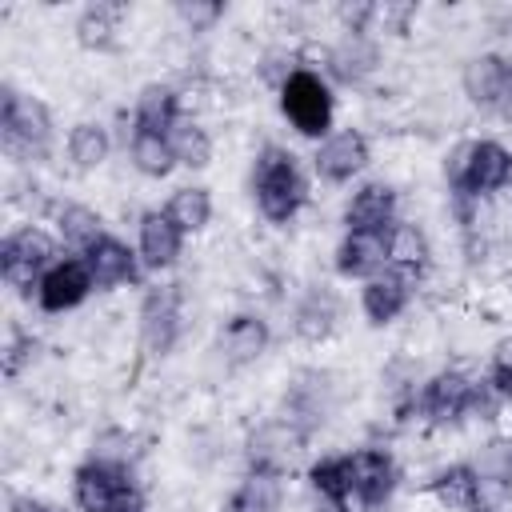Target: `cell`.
Listing matches in <instances>:
<instances>
[{
  "mask_svg": "<svg viewBox=\"0 0 512 512\" xmlns=\"http://www.w3.org/2000/svg\"><path fill=\"white\" fill-rule=\"evenodd\" d=\"M472 392H476V380L460 368H444L436 376H428L416 392V408L420 416L432 424V428H444V424H460L468 412H472Z\"/></svg>",
  "mask_w": 512,
  "mask_h": 512,
  "instance_id": "obj_7",
  "label": "cell"
},
{
  "mask_svg": "<svg viewBox=\"0 0 512 512\" xmlns=\"http://www.w3.org/2000/svg\"><path fill=\"white\" fill-rule=\"evenodd\" d=\"M388 268V236L384 232H344L336 244V272L344 280H372Z\"/></svg>",
  "mask_w": 512,
  "mask_h": 512,
  "instance_id": "obj_20",
  "label": "cell"
},
{
  "mask_svg": "<svg viewBox=\"0 0 512 512\" xmlns=\"http://www.w3.org/2000/svg\"><path fill=\"white\" fill-rule=\"evenodd\" d=\"M332 412V388L324 372H304L288 392H284V412L292 424H300L308 436H316V428L328 420Z\"/></svg>",
  "mask_w": 512,
  "mask_h": 512,
  "instance_id": "obj_21",
  "label": "cell"
},
{
  "mask_svg": "<svg viewBox=\"0 0 512 512\" xmlns=\"http://www.w3.org/2000/svg\"><path fill=\"white\" fill-rule=\"evenodd\" d=\"M184 332V284H160L140 304V340L152 356H168Z\"/></svg>",
  "mask_w": 512,
  "mask_h": 512,
  "instance_id": "obj_6",
  "label": "cell"
},
{
  "mask_svg": "<svg viewBox=\"0 0 512 512\" xmlns=\"http://www.w3.org/2000/svg\"><path fill=\"white\" fill-rule=\"evenodd\" d=\"M32 352H36V344H32L28 336H20V344H12V348H8V376H16V372H20V364H24V360H32Z\"/></svg>",
  "mask_w": 512,
  "mask_h": 512,
  "instance_id": "obj_42",
  "label": "cell"
},
{
  "mask_svg": "<svg viewBox=\"0 0 512 512\" xmlns=\"http://www.w3.org/2000/svg\"><path fill=\"white\" fill-rule=\"evenodd\" d=\"M104 236H108L104 232V220L88 204H64V208H56V240L68 248V256H84Z\"/></svg>",
  "mask_w": 512,
  "mask_h": 512,
  "instance_id": "obj_27",
  "label": "cell"
},
{
  "mask_svg": "<svg viewBox=\"0 0 512 512\" xmlns=\"http://www.w3.org/2000/svg\"><path fill=\"white\" fill-rule=\"evenodd\" d=\"M464 96L480 112H508L512 108V60L500 52H480L460 72Z\"/></svg>",
  "mask_w": 512,
  "mask_h": 512,
  "instance_id": "obj_9",
  "label": "cell"
},
{
  "mask_svg": "<svg viewBox=\"0 0 512 512\" xmlns=\"http://www.w3.org/2000/svg\"><path fill=\"white\" fill-rule=\"evenodd\" d=\"M168 144H172V156L180 168H208L212 164V136L192 116H180L168 128Z\"/></svg>",
  "mask_w": 512,
  "mask_h": 512,
  "instance_id": "obj_33",
  "label": "cell"
},
{
  "mask_svg": "<svg viewBox=\"0 0 512 512\" xmlns=\"http://www.w3.org/2000/svg\"><path fill=\"white\" fill-rule=\"evenodd\" d=\"M412 16H416L412 4H376V24H372V32L384 28V32H392V36H404Z\"/></svg>",
  "mask_w": 512,
  "mask_h": 512,
  "instance_id": "obj_40",
  "label": "cell"
},
{
  "mask_svg": "<svg viewBox=\"0 0 512 512\" xmlns=\"http://www.w3.org/2000/svg\"><path fill=\"white\" fill-rule=\"evenodd\" d=\"M144 508H148V500H144L140 484H128V488L116 496V504H112L108 512H144Z\"/></svg>",
  "mask_w": 512,
  "mask_h": 512,
  "instance_id": "obj_41",
  "label": "cell"
},
{
  "mask_svg": "<svg viewBox=\"0 0 512 512\" xmlns=\"http://www.w3.org/2000/svg\"><path fill=\"white\" fill-rule=\"evenodd\" d=\"M376 68H380V40L368 36V32H344V36L328 48V56H324V76H328V84H344V88L364 84Z\"/></svg>",
  "mask_w": 512,
  "mask_h": 512,
  "instance_id": "obj_12",
  "label": "cell"
},
{
  "mask_svg": "<svg viewBox=\"0 0 512 512\" xmlns=\"http://www.w3.org/2000/svg\"><path fill=\"white\" fill-rule=\"evenodd\" d=\"M308 432L300 424H292L288 416H272L264 424H256L244 440V460H248V472H268V476H288L304 448H308Z\"/></svg>",
  "mask_w": 512,
  "mask_h": 512,
  "instance_id": "obj_4",
  "label": "cell"
},
{
  "mask_svg": "<svg viewBox=\"0 0 512 512\" xmlns=\"http://www.w3.org/2000/svg\"><path fill=\"white\" fill-rule=\"evenodd\" d=\"M300 64H296V56L292 52H284V48H276V52H264V60H260V76H264V84L268 88H284V80L296 72Z\"/></svg>",
  "mask_w": 512,
  "mask_h": 512,
  "instance_id": "obj_38",
  "label": "cell"
},
{
  "mask_svg": "<svg viewBox=\"0 0 512 512\" xmlns=\"http://www.w3.org/2000/svg\"><path fill=\"white\" fill-rule=\"evenodd\" d=\"M120 20H124V4H112V0L88 4L72 24L76 44L84 52H116L120 48Z\"/></svg>",
  "mask_w": 512,
  "mask_h": 512,
  "instance_id": "obj_25",
  "label": "cell"
},
{
  "mask_svg": "<svg viewBox=\"0 0 512 512\" xmlns=\"http://www.w3.org/2000/svg\"><path fill=\"white\" fill-rule=\"evenodd\" d=\"M308 484L312 492L332 508V512H352L356 508V492H352V464H348V452H336V456H320L312 468H308Z\"/></svg>",
  "mask_w": 512,
  "mask_h": 512,
  "instance_id": "obj_26",
  "label": "cell"
},
{
  "mask_svg": "<svg viewBox=\"0 0 512 512\" xmlns=\"http://www.w3.org/2000/svg\"><path fill=\"white\" fill-rule=\"evenodd\" d=\"M372 160V148H368V136L356 132V128H340L332 132L328 140L316 144V156H312V168L324 184H352V176H360Z\"/></svg>",
  "mask_w": 512,
  "mask_h": 512,
  "instance_id": "obj_11",
  "label": "cell"
},
{
  "mask_svg": "<svg viewBox=\"0 0 512 512\" xmlns=\"http://www.w3.org/2000/svg\"><path fill=\"white\" fill-rule=\"evenodd\" d=\"M424 488H428V496H432L440 508H448V512H476L480 500H484V484H480L472 460H460V464L440 468Z\"/></svg>",
  "mask_w": 512,
  "mask_h": 512,
  "instance_id": "obj_22",
  "label": "cell"
},
{
  "mask_svg": "<svg viewBox=\"0 0 512 512\" xmlns=\"http://www.w3.org/2000/svg\"><path fill=\"white\" fill-rule=\"evenodd\" d=\"M128 484H136L132 480V464H112V460L88 456L72 472V504L80 512H108Z\"/></svg>",
  "mask_w": 512,
  "mask_h": 512,
  "instance_id": "obj_10",
  "label": "cell"
},
{
  "mask_svg": "<svg viewBox=\"0 0 512 512\" xmlns=\"http://www.w3.org/2000/svg\"><path fill=\"white\" fill-rule=\"evenodd\" d=\"M128 156H132L136 172H140V176H148V180H164V176L176 168V156H172L168 132L132 128V136H128Z\"/></svg>",
  "mask_w": 512,
  "mask_h": 512,
  "instance_id": "obj_30",
  "label": "cell"
},
{
  "mask_svg": "<svg viewBox=\"0 0 512 512\" xmlns=\"http://www.w3.org/2000/svg\"><path fill=\"white\" fill-rule=\"evenodd\" d=\"M252 196L256 208L268 224H288L304 200H308V180L300 172V160L284 144H264L252 160Z\"/></svg>",
  "mask_w": 512,
  "mask_h": 512,
  "instance_id": "obj_1",
  "label": "cell"
},
{
  "mask_svg": "<svg viewBox=\"0 0 512 512\" xmlns=\"http://www.w3.org/2000/svg\"><path fill=\"white\" fill-rule=\"evenodd\" d=\"M396 188L384 180H368L360 184L348 204H344V232H388L400 216H396Z\"/></svg>",
  "mask_w": 512,
  "mask_h": 512,
  "instance_id": "obj_14",
  "label": "cell"
},
{
  "mask_svg": "<svg viewBox=\"0 0 512 512\" xmlns=\"http://www.w3.org/2000/svg\"><path fill=\"white\" fill-rule=\"evenodd\" d=\"M176 16H180L192 32H208V28L224 16V4H220V0H176Z\"/></svg>",
  "mask_w": 512,
  "mask_h": 512,
  "instance_id": "obj_37",
  "label": "cell"
},
{
  "mask_svg": "<svg viewBox=\"0 0 512 512\" xmlns=\"http://www.w3.org/2000/svg\"><path fill=\"white\" fill-rule=\"evenodd\" d=\"M136 252H140L144 272H168V268L180 260V252H184V232L168 220L164 208H148V212L140 216Z\"/></svg>",
  "mask_w": 512,
  "mask_h": 512,
  "instance_id": "obj_16",
  "label": "cell"
},
{
  "mask_svg": "<svg viewBox=\"0 0 512 512\" xmlns=\"http://www.w3.org/2000/svg\"><path fill=\"white\" fill-rule=\"evenodd\" d=\"M472 152H476V140H456L444 156V180H448V192L456 200H464L468 192V172H472Z\"/></svg>",
  "mask_w": 512,
  "mask_h": 512,
  "instance_id": "obj_36",
  "label": "cell"
},
{
  "mask_svg": "<svg viewBox=\"0 0 512 512\" xmlns=\"http://www.w3.org/2000/svg\"><path fill=\"white\" fill-rule=\"evenodd\" d=\"M508 184H512V152H508L500 140H476L464 200L492 196V192H500V188H508Z\"/></svg>",
  "mask_w": 512,
  "mask_h": 512,
  "instance_id": "obj_24",
  "label": "cell"
},
{
  "mask_svg": "<svg viewBox=\"0 0 512 512\" xmlns=\"http://www.w3.org/2000/svg\"><path fill=\"white\" fill-rule=\"evenodd\" d=\"M284 508V480L268 472H244V480L232 488L224 512H280Z\"/></svg>",
  "mask_w": 512,
  "mask_h": 512,
  "instance_id": "obj_29",
  "label": "cell"
},
{
  "mask_svg": "<svg viewBox=\"0 0 512 512\" xmlns=\"http://www.w3.org/2000/svg\"><path fill=\"white\" fill-rule=\"evenodd\" d=\"M60 260V240L40 224H20L0 240V276L20 296H36L40 276Z\"/></svg>",
  "mask_w": 512,
  "mask_h": 512,
  "instance_id": "obj_3",
  "label": "cell"
},
{
  "mask_svg": "<svg viewBox=\"0 0 512 512\" xmlns=\"http://www.w3.org/2000/svg\"><path fill=\"white\" fill-rule=\"evenodd\" d=\"M92 292H96V284H92V272H88L84 256H60V260L40 276L36 304H40L44 312H68V308L84 304Z\"/></svg>",
  "mask_w": 512,
  "mask_h": 512,
  "instance_id": "obj_13",
  "label": "cell"
},
{
  "mask_svg": "<svg viewBox=\"0 0 512 512\" xmlns=\"http://www.w3.org/2000/svg\"><path fill=\"white\" fill-rule=\"evenodd\" d=\"M84 264H88V272H92L96 292H112V288H124V284H140V276H144L140 252L128 248V244L116 240V236H104L100 244H92V248L84 252Z\"/></svg>",
  "mask_w": 512,
  "mask_h": 512,
  "instance_id": "obj_15",
  "label": "cell"
},
{
  "mask_svg": "<svg viewBox=\"0 0 512 512\" xmlns=\"http://www.w3.org/2000/svg\"><path fill=\"white\" fill-rule=\"evenodd\" d=\"M352 464V492H356V508L360 512H380L396 484H400V468L392 460L388 448H352L348 452Z\"/></svg>",
  "mask_w": 512,
  "mask_h": 512,
  "instance_id": "obj_8",
  "label": "cell"
},
{
  "mask_svg": "<svg viewBox=\"0 0 512 512\" xmlns=\"http://www.w3.org/2000/svg\"><path fill=\"white\" fill-rule=\"evenodd\" d=\"M508 36H512V28H508Z\"/></svg>",
  "mask_w": 512,
  "mask_h": 512,
  "instance_id": "obj_43",
  "label": "cell"
},
{
  "mask_svg": "<svg viewBox=\"0 0 512 512\" xmlns=\"http://www.w3.org/2000/svg\"><path fill=\"white\" fill-rule=\"evenodd\" d=\"M0 128H4V148L16 156H44L52 144L48 104L16 92L12 84H4V92H0Z\"/></svg>",
  "mask_w": 512,
  "mask_h": 512,
  "instance_id": "obj_5",
  "label": "cell"
},
{
  "mask_svg": "<svg viewBox=\"0 0 512 512\" xmlns=\"http://www.w3.org/2000/svg\"><path fill=\"white\" fill-rule=\"evenodd\" d=\"M384 236H388V268L408 280H420L432 264V244H428L424 228L412 220H396Z\"/></svg>",
  "mask_w": 512,
  "mask_h": 512,
  "instance_id": "obj_23",
  "label": "cell"
},
{
  "mask_svg": "<svg viewBox=\"0 0 512 512\" xmlns=\"http://www.w3.org/2000/svg\"><path fill=\"white\" fill-rule=\"evenodd\" d=\"M472 468L480 476V484L492 488H512V436H492L476 448Z\"/></svg>",
  "mask_w": 512,
  "mask_h": 512,
  "instance_id": "obj_34",
  "label": "cell"
},
{
  "mask_svg": "<svg viewBox=\"0 0 512 512\" xmlns=\"http://www.w3.org/2000/svg\"><path fill=\"white\" fill-rule=\"evenodd\" d=\"M484 380L492 384V392L500 400L512 404V332L492 344V352H488V376Z\"/></svg>",
  "mask_w": 512,
  "mask_h": 512,
  "instance_id": "obj_35",
  "label": "cell"
},
{
  "mask_svg": "<svg viewBox=\"0 0 512 512\" xmlns=\"http://www.w3.org/2000/svg\"><path fill=\"white\" fill-rule=\"evenodd\" d=\"M164 212H168V220H172L184 236H196V232H204V228L212 224V192L200 188V184H184V188H176V192L168 196Z\"/></svg>",
  "mask_w": 512,
  "mask_h": 512,
  "instance_id": "obj_31",
  "label": "cell"
},
{
  "mask_svg": "<svg viewBox=\"0 0 512 512\" xmlns=\"http://www.w3.org/2000/svg\"><path fill=\"white\" fill-rule=\"evenodd\" d=\"M64 148H68V160H72L76 172H96V168L108 160L112 140H108V128H104V124H96V120H80V124H72Z\"/></svg>",
  "mask_w": 512,
  "mask_h": 512,
  "instance_id": "obj_32",
  "label": "cell"
},
{
  "mask_svg": "<svg viewBox=\"0 0 512 512\" xmlns=\"http://www.w3.org/2000/svg\"><path fill=\"white\" fill-rule=\"evenodd\" d=\"M180 116H184V108H180V96L172 84H144L136 104H132V128L168 132Z\"/></svg>",
  "mask_w": 512,
  "mask_h": 512,
  "instance_id": "obj_28",
  "label": "cell"
},
{
  "mask_svg": "<svg viewBox=\"0 0 512 512\" xmlns=\"http://www.w3.org/2000/svg\"><path fill=\"white\" fill-rule=\"evenodd\" d=\"M336 324H340V296L324 284H312L292 308V332L304 344H324L336 332Z\"/></svg>",
  "mask_w": 512,
  "mask_h": 512,
  "instance_id": "obj_19",
  "label": "cell"
},
{
  "mask_svg": "<svg viewBox=\"0 0 512 512\" xmlns=\"http://www.w3.org/2000/svg\"><path fill=\"white\" fill-rule=\"evenodd\" d=\"M412 292H416V280L384 268L372 280H364V288H360V312H364V320L372 328H384V324H392L412 304Z\"/></svg>",
  "mask_w": 512,
  "mask_h": 512,
  "instance_id": "obj_17",
  "label": "cell"
},
{
  "mask_svg": "<svg viewBox=\"0 0 512 512\" xmlns=\"http://www.w3.org/2000/svg\"><path fill=\"white\" fill-rule=\"evenodd\" d=\"M216 344H220V352H224V360L232 368H244V364H256L268 352L272 328H268V320L260 312H236V316L224 320Z\"/></svg>",
  "mask_w": 512,
  "mask_h": 512,
  "instance_id": "obj_18",
  "label": "cell"
},
{
  "mask_svg": "<svg viewBox=\"0 0 512 512\" xmlns=\"http://www.w3.org/2000/svg\"><path fill=\"white\" fill-rule=\"evenodd\" d=\"M344 32H368L372 36V24H376V4L372 0H352V4H340L336 8Z\"/></svg>",
  "mask_w": 512,
  "mask_h": 512,
  "instance_id": "obj_39",
  "label": "cell"
},
{
  "mask_svg": "<svg viewBox=\"0 0 512 512\" xmlns=\"http://www.w3.org/2000/svg\"><path fill=\"white\" fill-rule=\"evenodd\" d=\"M280 112L300 136L328 140L332 116H336V96H332L328 76L316 68H296L280 88Z\"/></svg>",
  "mask_w": 512,
  "mask_h": 512,
  "instance_id": "obj_2",
  "label": "cell"
}]
</instances>
